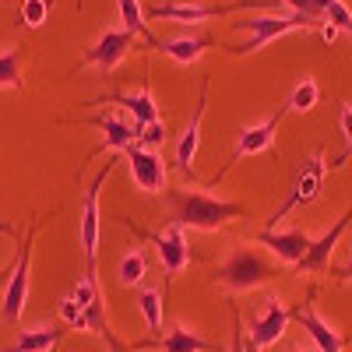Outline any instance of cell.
<instances>
[{
  "mask_svg": "<svg viewBox=\"0 0 352 352\" xmlns=\"http://www.w3.org/2000/svg\"><path fill=\"white\" fill-rule=\"evenodd\" d=\"M247 352H261V349H254V345H250V342H247Z\"/></svg>",
  "mask_w": 352,
  "mask_h": 352,
  "instance_id": "cell-39",
  "label": "cell"
},
{
  "mask_svg": "<svg viewBox=\"0 0 352 352\" xmlns=\"http://www.w3.org/2000/svg\"><path fill=\"white\" fill-rule=\"evenodd\" d=\"M21 4H25V0H21Z\"/></svg>",
  "mask_w": 352,
  "mask_h": 352,
  "instance_id": "cell-41",
  "label": "cell"
},
{
  "mask_svg": "<svg viewBox=\"0 0 352 352\" xmlns=\"http://www.w3.org/2000/svg\"><path fill=\"white\" fill-rule=\"evenodd\" d=\"M102 102H116V106H124V109L134 116V127H138V131L159 120V106H155V99H152V85H148V81L141 85V92H138V96L113 92V96H99V99H92V106H102Z\"/></svg>",
  "mask_w": 352,
  "mask_h": 352,
  "instance_id": "cell-15",
  "label": "cell"
},
{
  "mask_svg": "<svg viewBox=\"0 0 352 352\" xmlns=\"http://www.w3.org/2000/svg\"><path fill=\"white\" fill-rule=\"evenodd\" d=\"M0 232H8V236H18V229H14L11 222H4V219H0Z\"/></svg>",
  "mask_w": 352,
  "mask_h": 352,
  "instance_id": "cell-38",
  "label": "cell"
},
{
  "mask_svg": "<svg viewBox=\"0 0 352 352\" xmlns=\"http://www.w3.org/2000/svg\"><path fill=\"white\" fill-rule=\"evenodd\" d=\"M331 275H335L338 282H352V261H349V264H338V268H331Z\"/></svg>",
  "mask_w": 352,
  "mask_h": 352,
  "instance_id": "cell-36",
  "label": "cell"
},
{
  "mask_svg": "<svg viewBox=\"0 0 352 352\" xmlns=\"http://www.w3.org/2000/svg\"><path fill=\"white\" fill-rule=\"evenodd\" d=\"M21 50L11 46L0 53V88H21Z\"/></svg>",
  "mask_w": 352,
  "mask_h": 352,
  "instance_id": "cell-25",
  "label": "cell"
},
{
  "mask_svg": "<svg viewBox=\"0 0 352 352\" xmlns=\"http://www.w3.org/2000/svg\"><path fill=\"white\" fill-rule=\"evenodd\" d=\"M292 310L282 303V300H264V310L250 317V345L254 349H268L275 345L282 335H285V324H289Z\"/></svg>",
  "mask_w": 352,
  "mask_h": 352,
  "instance_id": "cell-9",
  "label": "cell"
},
{
  "mask_svg": "<svg viewBox=\"0 0 352 352\" xmlns=\"http://www.w3.org/2000/svg\"><path fill=\"white\" fill-rule=\"evenodd\" d=\"M232 28H240V32H247V43L243 46H229V53H257L264 43H272L285 32H296V28H317V21H310L307 14L300 11H289V14H254V18H240L232 21Z\"/></svg>",
  "mask_w": 352,
  "mask_h": 352,
  "instance_id": "cell-4",
  "label": "cell"
},
{
  "mask_svg": "<svg viewBox=\"0 0 352 352\" xmlns=\"http://www.w3.org/2000/svg\"><path fill=\"white\" fill-rule=\"evenodd\" d=\"M14 268H18V254L4 264V268H0V289H8L11 285V275H14Z\"/></svg>",
  "mask_w": 352,
  "mask_h": 352,
  "instance_id": "cell-35",
  "label": "cell"
},
{
  "mask_svg": "<svg viewBox=\"0 0 352 352\" xmlns=\"http://www.w3.org/2000/svg\"><path fill=\"white\" fill-rule=\"evenodd\" d=\"M116 155H109L106 159V166L96 173V180L88 184V190H85V201H81V226H78V247H81V254H85V275L92 278V282H99V190L106 187V180L113 176V169H116Z\"/></svg>",
  "mask_w": 352,
  "mask_h": 352,
  "instance_id": "cell-2",
  "label": "cell"
},
{
  "mask_svg": "<svg viewBox=\"0 0 352 352\" xmlns=\"http://www.w3.org/2000/svg\"><path fill=\"white\" fill-rule=\"evenodd\" d=\"M338 124H342V134H345V144H349V155H352V106H342V109H338Z\"/></svg>",
  "mask_w": 352,
  "mask_h": 352,
  "instance_id": "cell-32",
  "label": "cell"
},
{
  "mask_svg": "<svg viewBox=\"0 0 352 352\" xmlns=\"http://www.w3.org/2000/svg\"><path fill=\"white\" fill-rule=\"evenodd\" d=\"M144 236H148V232H144ZM148 240H152L155 250H159V261H162V268H166V278L180 275L187 264H190V247H187V236H184V226H173V222H169L166 232H152Z\"/></svg>",
  "mask_w": 352,
  "mask_h": 352,
  "instance_id": "cell-12",
  "label": "cell"
},
{
  "mask_svg": "<svg viewBox=\"0 0 352 352\" xmlns=\"http://www.w3.org/2000/svg\"><path fill=\"white\" fill-rule=\"evenodd\" d=\"M278 120H282V113H275L272 120H264V124H257V127H247V131H240V141H236V148H232V155H229L226 169H229L232 162H240L243 155L268 152V148H272V141H275V131H278ZM226 169L219 173V180L226 176ZM219 180H215V184H219Z\"/></svg>",
  "mask_w": 352,
  "mask_h": 352,
  "instance_id": "cell-16",
  "label": "cell"
},
{
  "mask_svg": "<svg viewBox=\"0 0 352 352\" xmlns=\"http://www.w3.org/2000/svg\"><path fill=\"white\" fill-rule=\"evenodd\" d=\"M292 317H296L300 324H303V331L314 338V345H317L320 352H342V349H345V342H349V338L335 335V331H331V324H324V320L317 317V310H314L310 303H307V307H300V310H292Z\"/></svg>",
  "mask_w": 352,
  "mask_h": 352,
  "instance_id": "cell-19",
  "label": "cell"
},
{
  "mask_svg": "<svg viewBox=\"0 0 352 352\" xmlns=\"http://www.w3.org/2000/svg\"><path fill=\"white\" fill-rule=\"evenodd\" d=\"M116 8H120V21H124V28L127 32H134L138 39H144L152 50H162V43L152 36V28H148V21H144V11H141V4L138 0H116Z\"/></svg>",
  "mask_w": 352,
  "mask_h": 352,
  "instance_id": "cell-22",
  "label": "cell"
},
{
  "mask_svg": "<svg viewBox=\"0 0 352 352\" xmlns=\"http://www.w3.org/2000/svg\"><path fill=\"white\" fill-rule=\"evenodd\" d=\"M81 124H88V127H99L102 134H106V141L99 144V148L92 152V155H99V152H116V148H131V144H138V127H131V124H124V120H116V116H102V113H96V116H85Z\"/></svg>",
  "mask_w": 352,
  "mask_h": 352,
  "instance_id": "cell-17",
  "label": "cell"
},
{
  "mask_svg": "<svg viewBox=\"0 0 352 352\" xmlns=\"http://www.w3.org/2000/svg\"><path fill=\"white\" fill-rule=\"evenodd\" d=\"M43 219H32V226L25 229V236L18 243V268L11 275V285L4 292V307H0V317L8 320V324H14V320L25 314V300H28V272H32V240L39 232Z\"/></svg>",
  "mask_w": 352,
  "mask_h": 352,
  "instance_id": "cell-5",
  "label": "cell"
},
{
  "mask_svg": "<svg viewBox=\"0 0 352 352\" xmlns=\"http://www.w3.org/2000/svg\"><path fill=\"white\" fill-rule=\"evenodd\" d=\"M212 46H215L212 36H184V39L162 43V53L169 56V60H176V64H194L197 56H201L204 50H212Z\"/></svg>",
  "mask_w": 352,
  "mask_h": 352,
  "instance_id": "cell-21",
  "label": "cell"
},
{
  "mask_svg": "<svg viewBox=\"0 0 352 352\" xmlns=\"http://www.w3.org/2000/svg\"><path fill=\"white\" fill-rule=\"evenodd\" d=\"M166 201L173 208V226H184V229H204L212 232L232 219H247V204L240 201H222L212 194H201V190H166Z\"/></svg>",
  "mask_w": 352,
  "mask_h": 352,
  "instance_id": "cell-1",
  "label": "cell"
},
{
  "mask_svg": "<svg viewBox=\"0 0 352 352\" xmlns=\"http://www.w3.org/2000/svg\"><path fill=\"white\" fill-rule=\"evenodd\" d=\"M212 275H215V282H222L232 292H247V289H257L264 282H272L278 272H275V264L264 261L254 247H236Z\"/></svg>",
  "mask_w": 352,
  "mask_h": 352,
  "instance_id": "cell-3",
  "label": "cell"
},
{
  "mask_svg": "<svg viewBox=\"0 0 352 352\" xmlns=\"http://www.w3.org/2000/svg\"><path fill=\"white\" fill-rule=\"evenodd\" d=\"M138 307L144 314V324H148L152 338L162 335V292L159 289H141L138 292Z\"/></svg>",
  "mask_w": 352,
  "mask_h": 352,
  "instance_id": "cell-23",
  "label": "cell"
},
{
  "mask_svg": "<svg viewBox=\"0 0 352 352\" xmlns=\"http://www.w3.org/2000/svg\"><path fill=\"white\" fill-rule=\"evenodd\" d=\"M285 4L292 8V11H300V14H307L310 21H317V25H324L320 18L328 14V8H331V0H285Z\"/></svg>",
  "mask_w": 352,
  "mask_h": 352,
  "instance_id": "cell-29",
  "label": "cell"
},
{
  "mask_svg": "<svg viewBox=\"0 0 352 352\" xmlns=\"http://www.w3.org/2000/svg\"><path fill=\"white\" fill-rule=\"evenodd\" d=\"M99 335L106 338L109 352H131V345H127V342H120V338H116V331H113L109 324H102V328H99Z\"/></svg>",
  "mask_w": 352,
  "mask_h": 352,
  "instance_id": "cell-33",
  "label": "cell"
},
{
  "mask_svg": "<svg viewBox=\"0 0 352 352\" xmlns=\"http://www.w3.org/2000/svg\"><path fill=\"white\" fill-rule=\"evenodd\" d=\"M124 155H127V162H131L134 184H138L144 194H162V190H166V162H162L159 152L141 148V144H131Z\"/></svg>",
  "mask_w": 352,
  "mask_h": 352,
  "instance_id": "cell-10",
  "label": "cell"
},
{
  "mask_svg": "<svg viewBox=\"0 0 352 352\" xmlns=\"http://www.w3.org/2000/svg\"><path fill=\"white\" fill-rule=\"evenodd\" d=\"M144 272H148V261H144V254H141V250H127L124 261H120V268H116V278H120L124 289H134V285L144 278Z\"/></svg>",
  "mask_w": 352,
  "mask_h": 352,
  "instance_id": "cell-24",
  "label": "cell"
},
{
  "mask_svg": "<svg viewBox=\"0 0 352 352\" xmlns=\"http://www.w3.org/2000/svg\"><path fill=\"white\" fill-rule=\"evenodd\" d=\"M229 352H247V342H243V320H240V314L232 317V349Z\"/></svg>",
  "mask_w": 352,
  "mask_h": 352,
  "instance_id": "cell-34",
  "label": "cell"
},
{
  "mask_svg": "<svg viewBox=\"0 0 352 352\" xmlns=\"http://www.w3.org/2000/svg\"><path fill=\"white\" fill-rule=\"evenodd\" d=\"M60 324H67V328H74V331H88V314L67 296V300H60Z\"/></svg>",
  "mask_w": 352,
  "mask_h": 352,
  "instance_id": "cell-28",
  "label": "cell"
},
{
  "mask_svg": "<svg viewBox=\"0 0 352 352\" xmlns=\"http://www.w3.org/2000/svg\"><path fill=\"white\" fill-rule=\"evenodd\" d=\"M243 8H278V0H236V4H184V0H169V4H155L148 8V18H169V21H201V18H222L232 11H243Z\"/></svg>",
  "mask_w": 352,
  "mask_h": 352,
  "instance_id": "cell-7",
  "label": "cell"
},
{
  "mask_svg": "<svg viewBox=\"0 0 352 352\" xmlns=\"http://www.w3.org/2000/svg\"><path fill=\"white\" fill-rule=\"evenodd\" d=\"M166 141V124L162 120H155V124H148V127H141L138 131V144H141V148H159V144Z\"/></svg>",
  "mask_w": 352,
  "mask_h": 352,
  "instance_id": "cell-31",
  "label": "cell"
},
{
  "mask_svg": "<svg viewBox=\"0 0 352 352\" xmlns=\"http://www.w3.org/2000/svg\"><path fill=\"white\" fill-rule=\"evenodd\" d=\"M219 352V345H212L208 338H201L197 331L184 328V324H173L166 335L159 338H144V342H134L131 352Z\"/></svg>",
  "mask_w": 352,
  "mask_h": 352,
  "instance_id": "cell-11",
  "label": "cell"
},
{
  "mask_svg": "<svg viewBox=\"0 0 352 352\" xmlns=\"http://www.w3.org/2000/svg\"><path fill=\"white\" fill-rule=\"evenodd\" d=\"M320 36H324L328 43H335V39H338V28H335L331 21H324V25H320Z\"/></svg>",
  "mask_w": 352,
  "mask_h": 352,
  "instance_id": "cell-37",
  "label": "cell"
},
{
  "mask_svg": "<svg viewBox=\"0 0 352 352\" xmlns=\"http://www.w3.org/2000/svg\"><path fill=\"white\" fill-rule=\"evenodd\" d=\"M349 222H352V208H349L320 240H314V247L307 250V257H303V264H300V272H324V268H328L331 254H335V247H338V240H342V232L349 229Z\"/></svg>",
  "mask_w": 352,
  "mask_h": 352,
  "instance_id": "cell-18",
  "label": "cell"
},
{
  "mask_svg": "<svg viewBox=\"0 0 352 352\" xmlns=\"http://www.w3.org/2000/svg\"><path fill=\"white\" fill-rule=\"evenodd\" d=\"M257 243H264L278 261H285V264H303V257H307V250L314 247V236L310 232H303V229H289V232H278V229H264V232H257Z\"/></svg>",
  "mask_w": 352,
  "mask_h": 352,
  "instance_id": "cell-13",
  "label": "cell"
},
{
  "mask_svg": "<svg viewBox=\"0 0 352 352\" xmlns=\"http://www.w3.org/2000/svg\"><path fill=\"white\" fill-rule=\"evenodd\" d=\"M324 21H331L338 32H349V36H352V11L342 4V0H331V8H328Z\"/></svg>",
  "mask_w": 352,
  "mask_h": 352,
  "instance_id": "cell-30",
  "label": "cell"
},
{
  "mask_svg": "<svg viewBox=\"0 0 352 352\" xmlns=\"http://www.w3.org/2000/svg\"><path fill=\"white\" fill-rule=\"evenodd\" d=\"M64 338V328L60 324H43V328H28L21 331L8 349H0V352H50L56 349V342Z\"/></svg>",
  "mask_w": 352,
  "mask_h": 352,
  "instance_id": "cell-20",
  "label": "cell"
},
{
  "mask_svg": "<svg viewBox=\"0 0 352 352\" xmlns=\"http://www.w3.org/2000/svg\"><path fill=\"white\" fill-rule=\"evenodd\" d=\"M204 106H208V78H204V85H201V99H197V109H194V116H190L187 131L180 134V141H176V169H180L184 176L194 173V155H197L201 124H204Z\"/></svg>",
  "mask_w": 352,
  "mask_h": 352,
  "instance_id": "cell-14",
  "label": "cell"
},
{
  "mask_svg": "<svg viewBox=\"0 0 352 352\" xmlns=\"http://www.w3.org/2000/svg\"><path fill=\"white\" fill-rule=\"evenodd\" d=\"M320 184H324V155H310L307 162H303V169L296 173V180H292V194L282 201V208L278 212H272V219H268V229H275L289 212H296V208H303V204H314L317 201V194H320Z\"/></svg>",
  "mask_w": 352,
  "mask_h": 352,
  "instance_id": "cell-6",
  "label": "cell"
},
{
  "mask_svg": "<svg viewBox=\"0 0 352 352\" xmlns=\"http://www.w3.org/2000/svg\"><path fill=\"white\" fill-rule=\"evenodd\" d=\"M317 99H320L317 81H314V78H303L296 88H292V96H289V109L307 113V109H314V106H317Z\"/></svg>",
  "mask_w": 352,
  "mask_h": 352,
  "instance_id": "cell-26",
  "label": "cell"
},
{
  "mask_svg": "<svg viewBox=\"0 0 352 352\" xmlns=\"http://www.w3.org/2000/svg\"><path fill=\"white\" fill-rule=\"evenodd\" d=\"M50 8H53V0H25V4H21V25L39 28V25L46 21Z\"/></svg>",
  "mask_w": 352,
  "mask_h": 352,
  "instance_id": "cell-27",
  "label": "cell"
},
{
  "mask_svg": "<svg viewBox=\"0 0 352 352\" xmlns=\"http://www.w3.org/2000/svg\"><path fill=\"white\" fill-rule=\"evenodd\" d=\"M292 352H300V349H292Z\"/></svg>",
  "mask_w": 352,
  "mask_h": 352,
  "instance_id": "cell-40",
  "label": "cell"
},
{
  "mask_svg": "<svg viewBox=\"0 0 352 352\" xmlns=\"http://www.w3.org/2000/svg\"><path fill=\"white\" fill-rule=\"evenodd\" d=\"M138 46H141V39H138L134 32H127V28H109V32L78 60V67H92V64H96V67H102V71H113V67L120 64L131 50H138Z\"/></svg>",
  "mask_w": 352,
  "mask_h": 352,
  "instance_id": "cell-8",
  "label": "cell"
}]
</instances>
